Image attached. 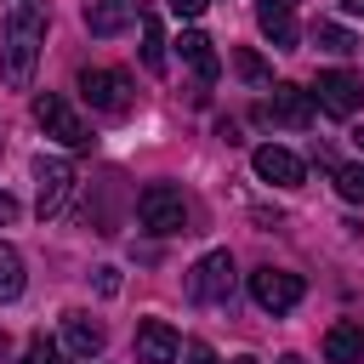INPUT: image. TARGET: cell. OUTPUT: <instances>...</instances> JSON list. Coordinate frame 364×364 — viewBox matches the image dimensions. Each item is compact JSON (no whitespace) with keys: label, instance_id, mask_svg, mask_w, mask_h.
I'll return each mask as SVG.
<instances>
[{"label":"cell","instance_id":"6da1fadb","mask_svg":"<svg viewBox=\"0 0 364 364\" xmlns=\"http://www.w3.org/2000/svg\"><path fill=\"white\" fill-rule=\"evenodd\" d=\"M40 46H46V11L34 0H6V40H0V51H6V85L11 91H28Z\"/></svg>","mask_w":364,"mask_h":364},{"label":"cell","instance_id":"7a4b0ae2","mask_svg":"<svg viewBox=\"0 0 364 364\" xmlns=\"http://www.w3.org/2000/svg\"><path fill=\"white\" fill-rule=\"evenodd\" d=\"M136 216H142V228L159 233V239L188 233V199H182V188H171V182H148V188L136 193Z\"/></svg>","mask_w":364,"mask_h":364},{"label":"cell","instance_id":"3957f363","mask_svg":"<svg viewBox=\"0 0 364 364\" xmlns=\"http://www.w3.org/2000/svg\"><path fill=\"white\" fill-rule=\"evenodd\" d=\"M34 119H40V131L57 136L63 148H74V154L91 148V125L74 114V102H68L63 91H40V97H34Z\"/></svg>","mask_w":364,"mask_h":364},{"label":"cell","instance_id":"277c9868","mask_svg":"<svg viewBox=\"0 0 364 364\" xmlns=\"http://www.w3.org/2000/svg\"><path fill=\"white\" fill-rule=\"evenodd\" d=\"M80 97L97 114H131V102H136L131 74H119V68H80Z\"/></svg>","mask_w":364,"mask_h":364},{"label":"cell","instance_id":"5b68a950","mask_svg":"<svg viewBox=\"0 0 364 364\" xmlns=\"http://www.w3.org/2000/svg\"><path fill=\"white\" fill-rule=\"evenodd\" d=\"M188 296H193L199 307H222V301L233 296V256H228V250L199 256L193 273H188Z\"/></svg>","mask_w":364,"mask_h":364},{"label":"cell","instance_id":"8992f818","mask_svg":"<svg viewBox=\"0 0 364 364\" xmlns=\"http://www.w3.org/2000/svg\"><path fill=\"white\" fill-rule=\"evenodd\" d=\"M301 290H307L301 273H284V267H256V273H250V301H256L262 313H273V318L290 313V307L301 301Z\"/></svg>","mask_w":364,"mask_h":364},{"label":"cell","instance_id":"52a82bcc","mask_svg":"<svg viewBox=\"0 0 364 364\" xmlns=\"http://www.w3.org/2000/svg\"><path fill=\"white\" fill-rule=\"evenodd\" d=\"M313 102H318L324 114H336V119H353V114H358V102H364V80H358V74H347V68H330V74H318Z\"/></svg>","mask_w":364,"mask_h":364},{"label":"cell","instance_id":"ba28073f","mask_svg":"<svg viewBox=\"0 0 364 364\" xmlns=\"http://www.w3.org/2000/svg\"><path fill=\"white\" fill-rule=\"evenodd\" d=\"M273 97L262 102V119H279V125H290V131H307L313 125V91H301V85H290V80H279V85H267Z\"/></svg>","mask_w":364,"mask_h":364},{"label":"cell","instance_id":"9c48e42d","mask_svg":"<svg viewBox=\"0 0 364 364\" xmlns=\"http://www.w3.org/2000/svg\"><path fill=\"white\" fill-rule=\"evenodd\" d=\"M250 165H256V176L273 182V188H301V176H307V165H301L290 148H279V142H262V148L250 154Z\"/></svg>","mask_w":364,"mask_h":364},{"label":"cell","instance_id":"30bf717a","mask_svg":"<svg viewBox=\"0 0 364 364\" xmlns=\"http://www.w3.org/2000/svg\"><path fill=\"white\" fill-rule=\"evenodd\" d=\"M34 182H40V216H57L63 205H68V193H74V165L68 159H40L34 165Z\"/></svg>","mask_w":364,"mask_h":364},{"label":"cell","instance_id":"8fae6325","mask_svg":"<svg viewBox=\"0 0 364 364\" xmlns=\"http://www.w3.org/2000/svg\"><path fill=\"white\" fill-rule=\"evenodd\" d=\"M182 358V336L165 318H142L136 324V364H176Z\"/></svg>","mask_w":364,"mask_h":364},{"label":"cell","instance_id":"7c38bea8","mask_svg":"<svg viewBox=\"0 0 364 364\" xmlns=\"http://www.w3.org/2000/svg\"><path fill=\"white\" fill-rule=\"evenodd\" d=\"M63 347L74 353V358H97L102 347H108V330L91 318V313H80V307H68L63 313Z\"/></svg>","mask_w":364,"mask_h":364},{"label":"cell","instance_id":"4fadbf2b","mask_svg":"<svg viewBox=\"0 0 364 364\" xmlns=\"http://www.w3.org/2000/svg\"><path fill=\"white\" fill-rule=\"evenodd\" d=\"M256 28L273 40V51H296V40H301L296 6H279V0H256Z\"/></svg>","mask_w":364,"mask_h":364},{"label":"cell","instance_id":"5bb4252c","mask_svg":"<svg viewBox=\"0 0 364 364\" xmlns=\"http://www.w3.org/2000/svg\"><path fill=\"white\" fill-rule=\"evenodd\" d=\"M176 51H182V63L199 74V85H210L216 74H222V57H216V40L210 34H199V28H188L182 40H176Z\"/></svg>","mask_w":364,"mask_h":364},{"label":"cell","instance_id":"9a60e30c","mask_svg":"<svg viewBox=\"0 0 364 364\" xmlns=\"http://www.w3.org/2000/svg\"><path fill=\"white\" fill-rule=\"evenodd\" d=\"M324 358H330V364H364V330H358L353 318L330 324V330H324Z\"/></svg>","mask_w":364,"mask_h":364},{"label":"cell","instance_id":"2e32d148","mask_svg":"<svg viewBox=\"0 0 364 364\" xmlns=\"http://www.w3.org/2000/svg\"><path fill=\"white\" fill-rule=\"evenodd\" d=\"M85 28L108 40V34L131 28V6H125V0H97V6H85Z\"/></svg>","mask_w":364,"mask_h":364},{"label":"cell","instance_id":"e0dca14e","mask_svg":"<svg viewBox=\"0 0 364 364\" xmlns=\"http://www.w3.org/2000/svg\"><path fill=\"white\" fill-rule=\"evenodd\" d=\"M142 68L148 74H165V34H159V17L142 11Z\"/></svg>","mask_w":364,"mask_h":364},{"label":"cell","instance_id":"ac0fdd59","mask_svg":"<svg viewBox=\"0 0 364 364\" xmlns=\"http://www.w3.org/2000/svg\"><path fill=\"white\" fill-rule=\"evenodd\" d=\"M23 284H28V279H23V256H17L11 245H0V301H17Z\"/></svg>","mask_w":364,"mask_h":364},{"label":"cell","instance_id":"d6986e66","mask_svg":"<svg viewBox=\"0 0 364 364\" xmlns=\"http://www.w3.org/2000/svg\"><path fill=\"white\" fill-rule=\"evenodd\" d=\"M23 364H80L63 341H51V336H34L28 347H23Z\"/></svg>","mask_w":364,"mask_h":364},{"label":"cell","instance_id":"ffe728a7","mask_svg":"<svg viewBox=\"0 0 364 364\" xmlns=\"http://www.w3.org/2000/svg\"><path fill=\"white\" fill-rule=\"evenodd\" d=\"M313 40H318L330 57H353V51H358V40H353L341 23H318V28H313Z\"/></svg>","mask_w":364,"mask_h":364},{"label":"cell","instance_id":"44dd1931","mask_svg":"<svg viewBox=\"0 0 364 364\" xmlns=\"http://www.w3.org/2000/svg\"><path fill=\"white\" fill-rule=\"evenodd\" d=\"M336 193L347 205H364V165H336Z\"/></svg>","mask_w":364,"mask_h":364},{"label":"cell","instance_id":"7402d4cb","mask_svg":"<svg viewBox=\"0 0 364 364\" xmlns=\"http://www.w3.org/2000/svg\"><path fill=\"white\" fill-rule=\"evenodd\" d=\"M233 63H239V74H245L250 85H267V63H262L256 51H233Z\"/></svg>","mask_w":364,"mask_h":364},{"label":"cell","instance_id":"603a6c76","mask_svg":"<svg viewBox=\"0 0 364 364\" xmlns=\"http://www.w3.org/2000/svg\"><path fill=\"white\" fill-rule=\"evenodd\" d=\"M182 364H222L210 341H182Z\"/></svg>","mask_w":364,"mask_h":364},{"label":"cell","instance_id":"cb8c5ba5","mask_svg":"<svg viewBox=\"0 0 364 364\" xmlns=\"http://www.w3.org/2000/svg\"><path fill=\"white\" fill-rule=\"evenodd\" d=\"M97 290L102 296H119V267H97Z\"/></svg>","mask_w":364,"mask_h":364},{"label":"cell","instance_id":"d4e9b609","mask_svg":"<svg viewBox=\"0 0 364 364\" xmlns=\"http://www.w3.org/2000/svg\"><path fill=\"white\" fill-rule=\"evenodd\" d=\"M165 6H171V11H176V17H199V11H205V6H210V0H165Z\"/></svg>","mask_w":364,"mask_h":364},{"label":"cell","instance_id":"484cf974","mask_svg":"<svg viewBox=\"0 0 364 364\" xmlns=\"http://www.w3.org/2000/svg\"><path fill=\"white\" fill-rule=\"evenodd\" d=\"M11 222H17V199L0 188V228H11Z\"/></svg>","mask_w":364,"mask_h":364},{"label":"cell","instance_id":"4316f807","mask_svg":"<svg viewBox=\"0 0 364 364\" xmlns=\"http://www.w3.org/2000/svg\"><path fill=\"white\" fill-rule=\"evenodd\" d=\"M341 6H347V11H353V17H364V0H341Z\"/></svg>","mask_w":364,"mask_h":364},{"label":"cell","instance_id":"83f0119b","mask_svg":"<svg viewBox=\"0 0 364 364\" xmlns=\"http://www.w3.org/2000/svg\"><path fill=\"white\" fill-rule=\"evenodd\" d=\"M279 364H307V358H301V353H284V358H279Z\"/></svg>","mask_w":364,"mask_h":364},{"label":"cell","instance_id":"f1b7e54d","mask_svg":"<svg viewBox=\"0 0 364 364\" xmlns=\"http://www.w3.org/2000/svg\"><path fill=\"white\" fill-rule=\"evenodd\" d=\"M233 364H262V358H250V353H239V358H233Z\"/></svg>","mask_w":364,"mask_h":364},{"label":"cell","instance_id":"f546056e","mask_svg":"<svg viewBox=\"0 0 364 364\" xmlns=\"http://www.w3.org/2000/svg\"><path fill=\"white\" fill-rule=\"evenodd\" d=\"M353 142H358V148H364V125H358V131H353Z\"/></svg>","mask_w":364,"mask_h":364},{"label":"cell","instance_id":"4dcf8cb0","mask_svg":"<svg viewBox=\"0 0 364 364\" xmlns=\"http://www.w3.org/2000/svg\"><path fill=\"white\" fill-rule=\"evenodd\" d=\"M279 6H296V0H279Z\"/></svg>","mask_w":364,"mask_h":364}]
</instances>
